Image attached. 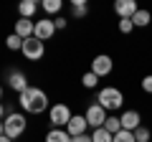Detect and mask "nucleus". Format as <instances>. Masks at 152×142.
<instances>
[{
    "instance_id": "412c9836",
    "label": "nucleus",
    "mask_w": 152,
    "mask_h": 142,
    "mask_svg": "<svg viewBox=\"0 0 152 142\" xmlns=\"http://www.w3.org/2000/svg\"><path fill=\"white\" fill-rule=\"evenodd\" d=\"M150 137H152V132H150V127H147V124H142V127H137V130H134V140L137 142H150Z\"/></svg>"
},
{
    "instance_id": "39448f33",
    "label": "nucleus",
    "mask_w": 152,
    "mask_h": 142,
    "mask_svg": "<svg viewBox=\"0 0 152 142\" xmlns=\"http://www.w3.org/2000/svg\"><path fill=\"white\" fill-rule=\"evenodd\" d=\"M20 53L26 56V61H41L46 56V43H43V41H38L36 36H33V38H26V41H23Z\"/></svg>"
},
{
    "instance_id": "cd10ccee",
    "label": "nucleus",
    "mask_w": 152,
    "mask_h": 142,
    "mask_svg": "<svg viewBox=\"0 0 152 142\" xmlns=\"http://www.w3.org/2000/svg\"><path fill=\"white\" fill-rule=\"evenodd\" d=\"M71 142H91V135H79V137H71Z\"/></svg>"
},
{
    "instance_id": "a211bd4d",
    "label": "nucleus",
    "mask_w": 152,
    "mask_h": 142,
    "mask_svg": "<svg viewBox=\"0 0 152 142\" xmlns=\"http://www.w3.org/2000/svg\"><path fill=\"white\" fill-rule=\"evenodd\" d=\"M91 142H114V135H112V132H107L104 127H99V130L91 132Z\"/></svg>"
},
{
    "instance_id": "f03ea898",
    "label": "nucleus",
    "mask_w": 152,
    "mask_h": 142,
    "mask_svg": "<svg viewBox=\"0 0 152 142\" xmlns=\"http://www.w3.org/2000/svg\"><path fill=\"white\" fill-rule=\"evenodd\" d=\"M96 104H102L107 112H114V109H119L122 104H124V94L117 86H104L96 94Z\"/></svg>"
},
{
    "instance_id": "dca6fc26",
    "label": "nucleus",
    "mask_w": 152,
    "mask_h": 142,
    "mask_svg": "<svg viewBox=\"0 0 152 142\" xmlns=\"http://www.w3.org/2000/svg\"><path fill=\"white\" fill-rule=\"evenodd\" d=\"M150 20H152V15H150V10H137L134 15H132V23H134V28H147L150 26Z\"/></svg>"
},
{
    "instance_id": "6e6552de",
    "label": "nucleus",
    "mask_w": 152,
    "mask_h": 142,
    "mask_svg": "<svg viewBox=\"0 0 152 142\" xmlns=\"http://www.w3.org/2000/svg\"><path fill=\"white\" fill-rule=\"evenodd\" d=\"M140 10V5H137L134 0H117V3H114V13H117V15H119V20H132V15H134V13Z\"/></svg>"
},
{
    "instance_id": "5701e85b",
    "label": "nucleus",
    "mask_w": 152,
    "mask_h": 142,
    "mask_svg": "<svg viewBox=\"0 0 152 142\" xmlns=\"http://www.w3.org/2000/svg\"><path fill=\"white\" fill-rule=\"evenodd\" d=\"M81 84H84L86 89H94V86L99 84V76H96V74H91V71H86V74L81 76Z\"/></svg>"
},
{
    "instance_id": "20e7f679",
    "label": "nucleus",
    "mask_w": 152,
    "mask_h": 142,
    "mask_svg": "<svg viewBox=\"0 0 152 142\" xmlns=\"http://www.w3.org/2000/svg\"><path fill=\"white\" fill-rule=\"evenodd\" d=\"M3 124H5V135L10 137V140H18V137L26 132V124H28V122H26V114L13 112V114L5 117V122H3Z\"/></svg>"
},
{
    "instance_id": "f257e3e1",
    "label": "nucleus",
    "mask_w": 152,
    "mask_h": 142,
    "mask_svg": "<svg viewBox=\"0 0 152 142\" xmlns=\"http://www.w3.org/2000/svg\"><path fill=\"white\" fill-rule=\"evenodd\" d=\"M18 104H20L23 112H28V114H41V112L51 109L48 107V94L43 89H38V86H28L26 91H20L18 94Z\"/></svg>"
},
{
    "instance_id": "bb28decb",
    "label": "nucleus",
    "mask_w": 152,
    "mask_h": 142,
    "mask_svg": "<svg viewBox=\"0 0 152 142\" xmlns=\"http://www.w3.org/2000/svg\"><path fill=\"white\" fill-rule=\"evenodd\" d=\"M66 23H69L66 18H53V26H56V31H64V28H66Z\"/></svg>"
},
{
    "instance_id": "9b49d317",
    "label": "nucleus",
    "mask_w": 152,
    "mask_h": 142,
    "mask_svg": "<svg viewBox=\"0 0 152 142\" xmlns=\"http://www.w3.org/2000/svg\"><path fill=\"white\" fill-rule=\"evenodd\" d=\"M86 117L84 114H74L71 117V122L66 124V132H69L71 137H79V135H86Z\"/></svg>"
},
{
    "instance_id": "393cba45",
    "label": "nucleus",
    "mask_w": 152,
    "mask_h": 142,
    "mask_svg": "<svg viewBox=\"0 0 152 142\" xmlns=\"http://www.w3.org/2000/svg\"><path fill=\"white\" fill-rule=\"evenodd\" d=\"M132 31H134V23H132V20H127V18H124V20H119V33L129 36Z\"/></svg>"
},
{
    "instance_id": "c756f323",
    "label": "nucleus",
    "mask_w": 152,
    "mask_h": 142,
    "mask_svg": "<svg viewBox=\"0 0 152 142\" xmlns=\"http://www.w3.org/2000/svg\"><path fill=\"white\" fill-rule=\"evenodd\" d=\"M0 142H13V140H10L8 135H0Z\"/></svg>"
},
{
    "instance_id": "ddd939ff",
    "label": "nucleus",
    "mask_w": 152,
    "mask_h": 142,
    "mask_svg": "<svg viewBox=\"0 0 152 142\" xmlns=\"http://www.w3.org/2000/svg\"><path fill=\"white\" fill-rule=\"evenodd\" d=\"M18 36V38H33V33H36V23L33 20H28V18H20V20L15 23V31H13Z\"/></svg>"
},
{
    "instance_id": "a878e982",
    "label": "nucleus",
    "mask_w": 152,
    "mask_h": 142,
    "mask_svg": "<svg viewBox=\"0 0 152 142\" xmlns=\"http://www.w3.org/2000/svg\"><path fill=\"white\" fill-rule=\"evenodd\" d=\"M142 91H147V94H152V74H147V76L142 79Z\"/></svg>"
},
{
    "instance_id": "f3484780",
    "label": "nucleus",
    "mask_w": 152,
    "mask_h": 142,
    "mask_svg": "<svg viewBox=\"0 0 152 142\" xmlns=\"http://www.w3.org/2000/svg\"><path fill=\"white\" fill-rule=\"evenodd\" d=\"M46 142H71V135L66 130H56L53 127V130L46 135Z\"/></svg>"
},
{
    "instance_id": "0eeeda50",
    "label": "nucleus",
    "mask_w": 152,
    "mask_h": 142,
    "mask_svg": "<svg viewBox=\"0 0 152 142\" xmlns=\"http://www.w3.org/2000/svg\"><path fill=\"white\" fill-rule=\"evenodd\" d=\"M112 69H114L112 56H107V53L94 56V61H91V74H96V76L102 79V76H109V74H112Z\"/></svg>"
},
{
    "instance_id": "1a4fd4ad",
    "label": "nucleus",
    "mask_w": 152,
    "mask_h": 142,
    "mask_svg": "<svg viewBox=\"0 0 152 142\" xmlns=\"http://www.w3.org/2000/svg\"><path fill=\"white\" fill-rule=\"evenodd\" d=\"M119 122H122V130H127V132H134L137 127H142V114H140L137 109H127V112H122Z\"/></svg>"
},
{
    "instance_id": "6ab92c4d",
    "label": "nucleus",
    "mask_w": 152,
    "mask_h": 142,
    "mask_svg": "<svg viewBox=\"0 0 152 142\" xmlns=\"http://www.w3.org/2000/svg\"><path fill=\"white\" fill-rule=\"evenodd\" d=\"M41 8H43L48 15H56V13H61L64 3H61V0H43V3H41Z\"/></svg>"
},
{
    "instance_id": "b1692460",
    "label": "nucleus",
    "mask_w": 152,
    "mask_h": 142,
    "mask_svg": "<svg viewBox=\"0 0 152 142\" xmlns=\"http://www.w3.org/2000/svg\"><path fill=\"white\" fill-rule=\"evenodd\" d=\"M114 142H137L134 140V132H127V130H119L114 135Z\"/></svg>"
},
{
    "instance_id": "4468645a",
    "label": "nucleus",
    "mask_w": 152,
    "mask_h": 142,
    "mask_svg": "<svg viewBox=\"0 0 152 142\" xmlns=\"http://www.w3.org/2000/svg\"><path fill=\"white\" fill-rule=\"evenodd\" d=\"M38 8H41V5H38L36 0H23L20 5H18V13H20V18H28V20H31V18L36 15Z\"/></svg>"
},
{
    "instance_id": "aec40b11",
    "label": "nucleus",
    "mask_w": 152,
    "mask_h": 142,
    "mask_svg": "<svg viewBox=\"0 0 152 142\" xmlns=\"http://www.w3.org/2000/svg\"><path fill=\"white\" fill-rule=\"evenodd\" d=\"M104 130H107V132H112V135H117V132L122 130L119 117H107V122H104Z\"/></svg>"
},
{
    "instance_id": "2f4dec72",
    "label": "nucleus",
    "mask_w": 152,
    "mask_h": 142,
    "mask_svg": "<svg viewBox=\"0 0 152 142\" xmlns=\"http://www.w3.org/2000/svg\"><path fill=\"white\" fill-rule=\"evenodd\" d=\"M0 97H3V86H0Z\"/></svg>"
},
{
    "instance_id": "2eb2a0df",
    "label": "nucleus",
    "mask_w": 152,
    "mask_h": 142,
    "mask_svg": "<svg viewBox=\"0 0 152 142\" xmlns=\"http://www.w3.org/2000/svg\"><path fill=\"white\" fill-rule=\"evenodd\" d=\"M86 15H89L86 0H71V18H86Z\"/></svg>"
},
{
    "instance_id": "f8f14e48",
    "label": "nucleus",
    "mask_w": 152,
    "mask_h": 142,
    "mask_svg": "<svg viewBox=\"0 0 152 142\" xmlns=\"http://www.w3.org/2000/svg\"><path fill=\"white\" fill-rule=\"evenodd\" d=\"M8 86L15 89V91L20 94V91H26L31 84H28V79H26V74H23V71H15V69H13L10 74H8Z\"/></svg>"
},
{
    "instance_id": "9d476101",
    "label": "nucleus",
    "mask_w": 152,
    "mask_h": 142,
    "mask_svg": "<svg viewBox=\"0 0 152 142\" xmlns=\"http://www.w3.org/2000/svg\"><path fill=\"white\" fill-rule=\"evenodd\" d=\"M56 33V26H53V20H48V18H46V20H36V33H33V36H36L38 41H51V36H53Z\"/></svg>"
},
{
    "instance_id": "4be33fe9",
    "label": "nucleus",
    "mask_w": 152,
    "mask_h": 142,
    "mask_svg": "<svg viewBox=\"0 0 152 142\" xmlns=\"http://www.w3.org/2000/svg\"><path fill=\"white\" fill-rule=\"evenodd\" d=\"M5 46H8L10 51H20V48H23V38H18L15 33H10V36L5 38Z\"/></svg>"
},
{
    "instance_id": "7c9ffc66",
    "label": "nucleus",
    "mask_w": 152,
    "mask_h": 142,
    "mask_svg": "<svg viewBox=\"0 0 152 142\" xmlns=\"http://www.w3.org/2000/svg\"><path fill=\"white\" fill-rule=\"evenodd\" d=\"M0 135H5V124H3V119H0Z\"/></svg>"
},
{
    "instance_id": "423d86ee",
    "label": "nucleus",
    "mask_w": 152,
    "mask_h": 142,
    "mask_svg": "<svg viewBox=\"0 0 152 142\" xmlns=\"http://www.w3.org/2000/svg\"><path fill=\"white\" fill-rule=\"evenodd\" d=\"M84 117H86V124L89 127L99 130V127H104V122H107L109 114H107V109H104L102 104L94 102V104H89V107H86V114H84Z\"/></svg>"
},
{
    "instance_id": "7ed1b4c3",
    "label": "nucleus",
    "mask_w": 152,
    "mask_h": 142,
    "mask_svg": "<svg viewBox=\"0 0 152 142\" xmlns=\"http://www.w3.org/2000/svg\"><path fill=\"white\" fill-rule=\"evenodd\" d=\"M71 109H69V104H64V102H58V104H53L48 109V122L56 127V130H66V124L71 122Z\"/></svg>"
},
{
    "instance_id": "c85d7f7f",
    "label": "nucleus",
    "mask_w": 152,
    "mask_h": 142,
    "mask_svg": "<svg viewBox=\"0 0 152 142\" xmlns=\"http://www.w3.org/2000/svg\"><path fill=\"white\" fill-rule=\"evenodd\" d=\"M3 117H8V109L3 107V104H0V119H3Z\"/></svg>"
}]
</instances>
